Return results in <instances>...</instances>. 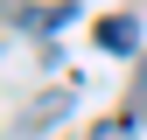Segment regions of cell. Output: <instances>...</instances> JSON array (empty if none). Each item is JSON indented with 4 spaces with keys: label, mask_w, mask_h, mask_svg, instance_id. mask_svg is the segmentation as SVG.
I'll return each mask as SVG.
<instances>
[{
    "label": "cell",
    "mask_w": 147,
    "mask_h": 140,
    "mask_svg": "<svg viewBox=\"0 0 147 140\" xmlns=\"http://www.w3.org/2000/svg\"><path fill=\"white\" fill-rule=\"evenodd\" d=\"M98 49L133 56V49H140V21H133V14H105V21H98Z\"/></svg>",
    "instance_id": "cell-1"
},
{
    "label": "cell",
    "mask_w": 147,
    "mask_h": 140,
    "mask_svg": "<svg viewBox=\"0 0 147 140\" xmlns=\"http://www.w3.org/2000/svg\"><path fill=\"white\" fill-rule=\"evenodd\" d=\"M63 112H70V91H49V98H42V105H35V112L21 119V133H42V126H56Z\"/></svg>",
    "instance_id": "cell-2"
},
{
    "label": "cell",
    "mask_w": 147,
    "mask_h": 140,
    "mask_svg": "<svg viewBox=\"0 0 147 140\" xmlns=\"http://www.w3.org/2000/svg\"><path fill=\"white\" fill-rule=\"evenodd\" d=\"M126 119L147 126V56H140V84H133V112H126Z\"/></svg>",
    "instance_id": "cell-3"
},
{
    "label": "cell",
    "mask_w": 147,
    "mask_h": 140,
    "mask_svg": "<svg viewBox=\"0 0 147 140\" xmlns=\"http://www.w3.org/2000/svg\"><path fill=\"white\" fill-rule=\"evenodd\" d=\"M91 140H133V119H105V126H91Z\"/></svg>",
    "instance_id": "cell-4"
}]
</instances>
